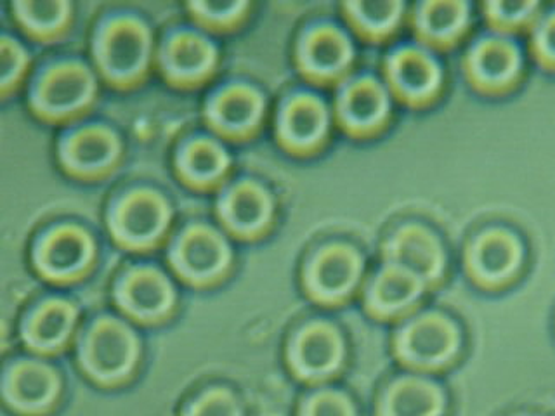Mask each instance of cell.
Segmentation results:
<instances>
[{"mask_svg":"<svg viewBox=\"0 0 555 416\" xmlns=\"http://www.w3.org/2000/svg\"><path fill=\"white\" fill-rule=\"evenodd\" d=\"M138 355V342L130 329L117 321L103 320L87 335L82 364L94 380L117 384L129 377Z\"/></svg>","mask_w":555,"mask_h":416,"instance_id":"cell-3","label":"cell"},{"mask_svg":"<svg viewBox=\"0 0 555 416\" xmlns=\"http://www.w3.org/2000/svg\"><path fill=\"white\" fill-rule=\"evenodd\" d=\"M17 16L35 34L48 35L65 25L68 0H16Z\"/></svg>","mask_w":555,"mask_h":416,"instance_id":"cell-28","label":"cell"},{"mask_svg":"<svg viewBox=\"0 0 555 416\" xmlns=\"http://www.w3.org/2000/svg\"><path fill=\"white\" fill-rule=\"evenodd\" d=\"M169 225V207L150 191H135L121 199L113 213V236L130 248H146L164 236Z\"/></svg>","mask_w":555,"mask_h":416,"instance_id":"cell-5","label":"cell"},{"mask_svg":"<svg viewBox=\"0 0 555 416\" xmlns=\"http://www.w3.org/2000/svg\"><path fill=\"white\" fill-rule=\"evenodd\" d=\"M328 130V113L314 98L300 95L286 104L280 121L283 143L292 150L306 152L318 146Z\"/></svg>","mask_w":555,"mask_h":416,"instance_id":"cell-17","label":"cell"},{"mask_svg":"<svg viewBox=\"0 0 555 416\" xmlns=\"http://www.w3.org/2000/svg\"><path fill=\"white\" fill-rule=\"evenodd\" d=\"M190 412L196 413V415H234L238 412V407H236V401L228 392L212 390L204 398H199Z\"/></svg>","mask_w":555,"mask_h":416,"instance_id":"cell-34","label":"cell"},{"mask_svg":"<svg viewBox=\"0 0 555 416\" xmlns=\"http://www.w3.org/2000/svg\"><path fill=\"white\" fill-rule=\"evenodd\" d=\"M386 256L390 264L406 269L425 285L441 282L447 269V253L441 239L424 225L408 224L392 234Z\"/></svg>","mask_w":555,"mask_h":416,"instance_id":"cell-6","label":"cell"},{"mask_svg":"<svg viewBox=\"0 0 555 416\" xmlns=\"http://www.w3.org/2000/svg\"><path fill=\"white\" fill-rule=\"evenodd\" d=\"M216 63L212 46L195 35H179L165 51V69L178 82H196Z\"/></svg>","mask_w":555,"mask_h":416,"instance_id":"cell-24","label":"cell"},{"mask_svg":"<svg viewBox=\"0 0 555 416\" xmlns=\"http://www.w3.org/2000/svg\"><path fill=\"white\" fill-rule=\"evenodd\" d=\"M94 80L86 68L61 65L52 68L35 92V106L42 115L61 118L80 112L91 103Z\"/></svg>","mask_w":555,"mask_h":416,"instance_id":"cell-10","label":"cell"},{"mask_svg":"<svg viewBox=\"0 0 555 416\" xmlns=\"http://www.w3.org/2000/svg\"><path fill=\"white\" fill-rule=\"evenodd\" d=\"M389 100L377 82L360 80L347 87L340 100V117L347 129L354 132H372L386 121Z\"/></svg>","mask_w":555,"mask_h":416,"instance_id":"cell-20","label":"cell"},{"mask_svg":"<svg viewBox=\"0 0 555 416\" xmlns=\"http://www.w3.org/2000/svg\"><path fill=\"white\" fill-rule=\"evenodd\" d=\"M304 413L308 415H351V401L346 395L337 394V392H320L312 395L308 404L304 407Z\"/></svg>","mask_w":555,"mask_h":416,"instance_id":"cell-33","label":"cell"},{"mask_svg":"<svg viewBox=\"0 0 555 416\" xmlns=\"http://www.w3.org/2000/svg\"><path fill=\"white\" fill-rule=\"evenodd\" d=\"M468 23L465 0H425L418 17L422 34L434 42H451L464 34Z\"/></svg>","mask_w":555,"mask_h":416,"instance_id":"cell-26","label":"cell"},{"mask_svg":"<svg viewBox=\"0 0 555 416\" xmlns=\"http://www.w3.org/2000/svg\"><path fill=\"white\" fill-rule=\"evenodd\" d=\"M351 13L361 30L386 35L401 20L403 0H351Z\"/></svg>","mask_w":555,"mask_h":416,"instance_id":"cell-29","label":"cell"},{"mask_svg":"<svg viewBox=\"0 0 555 416\" xmlns=\"http://www.w3.org/2000/svg\"><path fill=\"white\" fill-rule=\"evenodd\" d=\"M225 169L228 156L214 143L196 141L182 153V176L195 184H212L224 176Z\"/></svg>","mask_w":555,"mask_h":416,"instance_id":"cell-27","label":"cell"},{"mask_svg":"<svg viewBox=\"0 0 555 416\" xmlns=\"http://www.w3.org/2000/svg\"><path fill=\"white\" fill-rule=\"evenodd\" d=\"M462 346L459 326L439 312H427L410 321L396 340L404 363L418 369H439L456 360Z\"/></svg>","mask_w":555,"mask_h":416,"instance_id":"cell-1","label":"cell"},{"mask_svg":"<svg viewBox=\"0 0 555 416\" xmlns=\"http://www.w3.org/2000/svg\"><path fill=\"white\" fill-rule=\"evenodd\" d=\"M351 60V43L340 31L332 28L312 31L300 51L304 69L318 78L337 77L346 72Z\"/></svg>","mask_w":555,"mask_h":416,"instance_id":"cell-21","label":"cell"},{"mask_svg":"<svg viewBox=\"0 0 555 416\" xmlns=\"http://www.w3.org/2000/svg\"><path fill=\"white\" fill-rule=\"evenodd\" d=\"M94 256V245L89 234L78 227L65 225L52 231L40 243L35 262L43 276L51 280H72L82 274Z\"/></svg>","mask_w":555,"mask_h":416,"instance_id":"cell-11","label":"cell"},{"mask_svg":"<svg viewBox=\"0 0 555 416\" xmlns=\"http://www.w3.org/2000/svg\"><path fill=\"white\" fill-rule=\"evenodd\" d=\"M221 216L225 225L242 236L262 233L273 217V204L262 187L240 184L222 202Z\"/></svg>","mask_w":555,"mask_h":416,"instance_id":"cell-18","label":"cell"},{"mask_svg":"<svg viewBox=\"0 0 555 416\" xmlns=\"http://www.w3.org/2000/svg\"><path fill=\"white\" fill-rule=\"evenodd\" d=\"M150 39L143 25L132 20H118L104 30L100 43V61L104 74L117 82H129L146 66Z\"/></svg>","mask_w":555,"mask_h":416,"instance_id":"cell-8","label":"cell"},{"mask_svg":"<svg viewBox=\"0 0 555 416\" xmlns=\"http://www.w3.org/2000/svg\"><path fill=\"white\" fill-rule=\"evenodd\" d=\"M525 265V245L507 227H488L468 245L467 269L477 285L503 288L519 276Z\"/></svg>","mask_w":555,"mask_h":416,"instance_id":"cell-2","label":"cell"},{"mask_svg":"<svg viewBox=\"0 0 555 416\" xmlns=\"http://www.w3.org/2000/svg\"><path fill=\"white\" fill-rule=\"evenodd\" d=\"M247 4L248 0H193V9L199 17L219 25L234 22L242 16Z\"/></svg>","mask_w":555,"mask_h":416,"instance_id":"cell-31","label":"cell"},{"mask_svg":"<svg viewBox=\"0 0 555 416\" xmlns=\"http://www.w3.org/2000/svg\"><path fill=\"white\" fill-rule=\"evenodd\" d=\"M361 273L363 260L360 253L349 245L334 243L312 257L306 271V286L320 302H340L354 291Z\"/></svg>","mask_w":555,"mask_h":416,"instance_id":"cell-4","label":"cell"},{"mask_svg":"<svg viewBox=\"0 0 555 416\" xmlns=\"http://www.w3.org/2000/svg\"><path fill=\"white\" fill-rule=\"evenodd\" d=\"M57 377L48 366L37 363L17 364L5 380V399L22 412H42L54 403Z\"/></svg>","mask_w":555,"mask_h":416,"instance_id":"cell-15","label":"cell"},{"mask_svg":"<svg viewBox=\"0 0 555 416\" xmlns=\"http://www.w3.org/2000/svg\"><path fill=\"white\" fill-rule=\"evenodd\" d=\"M264 103L248 87H233L222 92L210 108V120L228 134L242 135L256 129L262 117Z\"/></svg>","mask_w":555,"mask_h":416,"instance_id":"cell-22","label":"cell"},{"mask_svg":"<svg viewBox=\"0 0 555 416\" xmlns=\"http://www.w3.org/2000/svg\"><path fill=\"white\" fill-rule=\"evenodd\" d=\"M389 75L399 94L410 101L430 100L441 87L438 63L418 49L399 51L390 60Z\"/></svg>","mask_w":555,"mask_h":416,"instance_id":"cell-16","label":"cell"},{"mask_svg":"<svg viewBox=\"0 0 555 416\" xmlns=\"http://www.w3.org/2000/svg\"><path fill=\"white\" fill-rule=\"evenodd\" d=\"M542 0H488V14L499 28L514 30L533 22Z\"/></svg>","mask_w":555,"mask_h":416,"instance_id":"cell-30","label":"cell"},{"mask_svg":"<svg viewBox=\"0 0 555 416\" xmlns=\"http://www.w3.org/2000/svg\"><path fill=\"white\" fill-rule=\"evenodd\" d=\"M533 49L546 68L555 69V13L546 16L534 30Z\"/></svg>","mask_w":555,"mask_h":416,"instance_id":"cell-32","label":"cell"},{"mask_svg":"<svg viewBox=\"0 0 555 416\" xmlns=\"http://www.w3.org/2000/svg\"><path fill=\"white\" fill-rule=\"evenodd\" d=\"M444 406V395L438 386L421 378H404L387 390L382 412L387 415H438Z\"/></svg>","mask_w":555,"mask_h":416,"instance_id":"cell-25","label":"cell"},{"mask_svg":"<svg viewBox=\"0 0 555 416\" xmlns=\"http://www.w3.org/2000/svg\"><path fill=\"white\" fill-rule=\"evenodd\" d=\"M344 361L343 337L334 326L311 323L295 335L291 366L300 378L321 380L334 375Z\"/></svg>","mask_w":555,"mask_h":416,"instance_id":"cell-9","label":"cell"},{"mask_svg":"<svg viewBox=\"0 0 555 416\" xmlns=\"http://www.w3.org/2000/svg\"><path fill=\"white\" fill-rule=\"evenodd\" d=\"M121 309L141 321H156L172 309L173 294L169 282L153 269H134L118 286Z\"/></svg>","mask_w":555,"mask_h":416,"instance_id":"cell-13","label":"cell"},{"mask_svg":"<svg viewBox=\"0 0 555 416\" xmlns=\"http://www.w3.org/2000/svg\"><path fill=\"white\" fill-rule=\"evenodd\" d=\"M172 264L188 282L210 283L230 265V248L219 234L198 225L182 234L172 251Z\"/></svg>","mask_w":555,"mask_h":416,"instance_id":"cell-7","label":"cell"},{"mask_svg":"<svg viewBox=\"0 0 555 416\" xmlns=\"http://www.w3.org/2000/svg\"><path fill=\"white\" fill-rule=\"evenodd\" d=\"M425 283L406 269L390 264L370 285L366 303L378 317L401 316L415 308L424 294Z\"/></svg>","mask_w":555,"mask_h":416,"instance_id":"cell-14","label":"cell"},{"mask_svg":"<svg viewBox=\"0 0 555 416\" xmlns=\"http://www.w3.org/2000/svg\"><path fill=\"white\" fill-rule=\"evenodd\" d=\"M522 56L507 39H486L468 56V75L486 92H505L519 82Z\"/></svg>","mask_w":555,"mask_h":416,"instance_id":"cell-12","label":"cell"},{"mask_svg":"<svg viewBox=\"0 0 555 416\" xmlns=\"http://www.w3.org/2000/svg\"><path fill=\"white\" fill-rule=\"evenodd\" d=\"M75 320L77 314L74 306H69L68 302L51 300L43 303L26 325V343L35 351H56L74 332Z\"/></svg>","mask_w":555,"mask_h":416,"instance_id":"cell-23","label":"cell"},{"mask_svg":"<svg viewBox=\"0 0 555 416\" xmlns=\"http://www.w3.org/2000/svg\"><path fill=\"white\" fill-rule=\"evenodd\" d=\"M25 54L11 40L2 42V87L8 89L16 82L25 68Z\"/></svg>","mask_w":555,"mask_h":416,"instance_id":"cell-35","label":"cell"},{"mask_svg":"<svg viewBox=\"0 0 555 416\" xmlns=\"http://www.w3.org/2000/svg\"><path fill=\"white\" fill-rule=\"evenodd\" d=\"M61 156L72 172L94 176L108 170L117 160V139L106 130H82L66 141Z\"/></svg>","mask_w":555,"mask_h":416,"instance_id":"cell-19","label":"cell"}]
</instances>
